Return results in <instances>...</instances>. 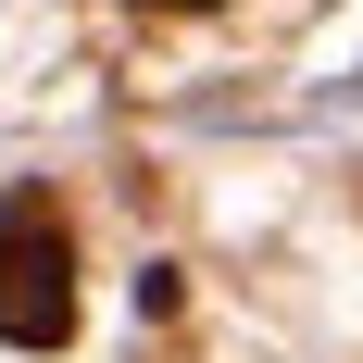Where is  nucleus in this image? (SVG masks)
I'll return each mask as SVG.
<instances>
[{
	"mask_svg": "<svg viewBox=\"0 0 363 363\" xmlns=\"http://www.w3.org/2000/svg\"><path fill=\"white\" fill-rule=\"evenodd\" d=\"M0 338L13 351H63L75 338V225L50 188L0 201Z\"/></svg>",
	"mask_w": 363,
	"mask_h": 363,
	"instance_id": "f257e3e1",
	"label": "nucleus"
},
{
	"mask_svg": "<svg viewBox=\"0 0 363 363\" xmlns=\"http://www.w3.org/2000/svg\"><path fill=\"white\" fill-rule=\"evenodd\" d=\"M150 13H213V0H150Z\"/></svg>",
	"mask_w": 363,
	"mask_h": 363,
	"instance_id": "f03ea898",
	"label": "nucleus"
}]
</instances>
